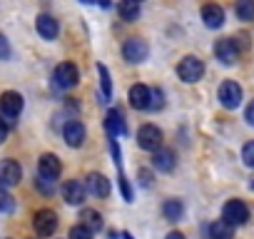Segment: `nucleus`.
Instances as JSON below:
<instances>
[{
	"label": "nucleus",
	"instance_id": "f257e3e1",
	"mask_svg": "<svg viewBox=\"0 0 254 239\" xmlns=\"http://www.w3.org/2000/svg\"><path fill=\"white\" fill-rule=\"evenodd\" d=\"M177 75L182 82L192 85V82H199L202 75H204V62L197 58V55H185L177 65Z\"/></svg>",
	"mask_w": 254,
	"mask_h": 239
},
{
	"label": "nucleus",
	"instance_id": "f03ea898",
	"mask_svg": "<svg viewBox=\"0 0 254 239\" xmlns=\"http://www.w3.org/2000/svg\"><path fill=\"white\" fill-rule=\"evenodd\" d=\"M23 112V95L15 92V90H8L0 95V117L5 122H15Z\"/></svg>",
	"mask_w": 254,
	"mask_h": 239
},
{
	"label": "nucleus",
	"instance_id": "7ed1b4c3",
	"mask_svg": "<svg viewBox=\"0 0 254 239\" xmlns=\"http://www.w3.org/2000/svg\"><path fill=\"white\" fill-rule=\"evenodd\" d=\"M80 82V70L75 67V62H60L53 72V85L58 90H72Z\"/></svg>",
	"mask_w": 254,
	"mask_h": 239
},
{
	"label": "nucleus",
	"instance_id": "20e7f679",
	"mask_svg": "<svg viewBox=\"0 0 254 239\" xmlns=\"http://www.w3.org/2000/svg\"><path fill=\"white\" fill-rule=\"evenodd\" d=\"M147 55H150V48H147V43H145L142 38H130V40H125V45H122V58H125L127 62L140 65V62L147 60Z\"/></svg>",
	"mask_w": 254,
	"mask_h": 239
},
{
	"label": "nucleus",
	"instance_id": "39448f33",
	"mask_svg": "<svg viewBox=\"0 0 254 239\" xmlns=\"http://www.w3.org/2000/svg\"><path fill=\"white\" fill-rule=\"evenodd\" d=\"M217 97H219L222 107H227V110L239 107V102H242V87H239V82H234V80H224V82L219 85Z\"/></svg>",
	"mask_w": 254,
	"mask_h": 239
},
{
	"label": "nucleus",
	"instance_id": "423d86ee",
	"mask_svg": "<svg viewBox=\"0 0 254 239\" xmlns=\"http://www.w3.org/2000/svg\"><path fill=\"white\" fill-rule=\"evenodd\" d=\"M137 145L147 152H155L162 147V130L155 127V125H142L137 130Z\"/></svg>",
	"mask_w": 254,
	"mask_h": 239
},
{
	"label": "nucleus",
	"instance_id": "0eeeda50",
	"mask_svg": "<svg viewBox=\"0 0 254 239\" xmlns=\"http://www.w3.org/2000/svg\"><path fill=\"white\" fill-rule=\"evenodd\" d=\"M222 219H227L232 227H239L249 219V207L242 199H229L222 209Z\"/></svg>",
	"mask_w": 254,
	"mask_h": 239
},
{
	"label": "nucleus",
	"instance_id": "6e6552de",
	"mask_svg": "<svg viewBox=\"0 0 254 239\" xmlns=\"http://www.w3.org/2000/svg\"><path fill=\"white\" fill-rule=\"evenodd\" d=\"M33 227L40 237H50L58 229V214L53 209H38L35 217H33Z\"/></svg>",
	"mask_w": 254,
	"mask_h": 239
},
{
	"label": "nucleus",
	"instance_id": "1a4fd4ad",
	"mask_svg": "<svg viewBox=\"0 0 254 239\" xmlns=\"http://www.w3.org/2000/svg\"><path fill=\"white\" fill-rule=\"evenodd\" d=\"M214 55H217V60H219L222 65H234V62L239 60V48H237L234 38H222V40H217Z\"/></svg>",
	"mask_w": 254,
	"mask_h": 239
},
{
	"label": "nucleus",
	"instance_id": "9d476101",
	"mask_svg": "<svg viewBox=\"0 0 254 239\" xmlns=\"http://www.w3.org/2000/svg\"><path fill=\"white\" fill-rule=\"evenodd\" d=\"M60 172H63V165H60V157L58 155H43L40 160H38V175L43 177V179H48V182H55L58 177H60Z\"/></svg>",
	"mask_w": 254,
	"mask_h": 239
},
{
	"label": "nucleus",
	"instance_id": "9b49d317",
	"mask_svg": "<svg viewBox=\"0 0 254 239\" xmlns=\"http://www.w3.org/2000/svg\"><path fill=\"white\" fill-rule=\"evenodd\" d=\"M63 137H65L67 147H82L85 137H87L85 125L80 122V120H70V122H65V127H63Z\"/></svg>",
	"mask_w": 254,
	"mask_h": 239
},
{
	"label": "nucleus",
	"instance_id": "f8f14e48",
	"mask_svg": "<svg viewBox=\"0 0 254 239\" xmlns=\"http://www.w3.org/2000/svg\"><path fill=\"white\" fill-rule=\"evenodd\" d=\"M85 187H87V192H90L92 197H97V199H105V197H110V189H112L110 179H107L105 175H100V172H90V175H87V182H85Z\"/></svg>",
	"mask_w": 254,
	"mask_h": 239
},
{
	"label": "nucleus",
	"instance_id": "ddd939ff",
	"mask_svg": "<svg viewBox=\"0 0 254 239\" xmlns=\"http://www.w3.org/2000/svg\"><path fill=\"white\" fill-rule=\"evenodd\" d=\"M23 179V167L15 160H3L0 162V182L5 187H15Z\"/></svg>",
	"mask_w": 254,
	"mask_h": 239
},
{
	"label": "nucleus",
	"instance_id": "4468645a",
	"mask_svg": "<svg viewBox=\"0 0 254 239\" xmlns=\"http://www.w3.org/2000/svg\"><path fill=\"white\" fill-rule=\"evenodd\" d=\"M87 197V187L80 182V179H70L63 184V199L67 204H82Z\"/></svg>",
	"mask_w": 254,
	"mask_h": 239
},
{
	"label": "nucleus",
	"instance_id": "2eb2a0df",
	"mask_svg": "<svg viewBox=\"0 0 254 239\" xmlns=\"http://www.w3.org/2000/svg\"><path fill=\"white\" fill-rule=\"evenodd\" d=\"M105 130H107L110 140H115V137H120V135L127 132V127H125V117H122L120 110H110V112H107V117H105Z\"/></svg>",
	"mask_w": 254,
	"mask_h": 239
},
{
	"label": "nucleus",
	"instance_id": "dca6fc26",
	"mask_svg": "<svg viewBox=\"0 0 254 239\" xmlns=\"http://www.w3.org/2000/svg\"><path fill=\"white\" fill-rule=\"evenodd\" d=\"M202 20H204V25L212 28V30L222 28V25H224V8L217 5V3L204 5V8H202Z\"/></svg>",
	"mask_w": 254,
	"mask_h": 239
},
{
	"label": "nucleus",
	"instance_id": "f3484780",
	"mask_svg": "<svg viewBox=\"0 0 254 239\" xmlns=\"http://www.w3.org/2000/svg\"><path fill=\"white\" fill-rule=\"evenodd\" d=\"M150 87L147 85H142V82H137V85H132L130 87V105L135 107V110H150Z\"/></svg>",
	"mask_w": 254,
	"mask_h": 239
},
{
	"label": "nucleus",
	"instance_id": "a211bd4d",
	"mask_svg": "<svg viewBox=\"0 0 254 239\" xmlns=\"http://www.w3.org/2000/svg\"><path fill=\"white\" fill-rule=\"evenodd\" d=\"M35 28H38V35L43 38V40H55L58 38V20L53 18V15H38V20H35Z\"/></svg>",
	"mask_w": 254,
	"mask_h": 239
},
{
	"label": "nucleus",
	"instance_id": "6ab92c4d",
	"mask_svg": "<svg viewBox=\"0 0 254 239\" xmlns=\"http://www.w3.org/2000/svg\"><path fill=\"white\" fill-rule=\"evenodd\" d=\"M152 155H155V157H152V162H155V170H160V172H172V170H175V162H177V157H175V150L160 147V150H155Z\"/></svg>",
	"mask_w": 254,
	"mask_h": 239
},
{
	"label": "nucleus",
	"instance_id": "aec40b11",
	"mask_svg": "<svg viewBox=\"0 0 254 239\" xmlns=\"http://www.w3.org/2000/svg\"><path fill=\"white\" fill-rule=\"evenodd\" d=\"M117 15L125 23H135L140 18V3L137 0H120L117 3Z\"/></svg>",
	"mask_w": 254,
	"mask_h": 239
},
{
	"label": "nucleus",
	"instance_id": "412c9836",
	"mask_svg": "<svg viewBox=\"0 0 254 239\" xmlns=\"http://www.w3.org/2000/svg\"><path fill=\"white\" fill-rule=\"evenodd\" d=\"M209 239H234V227L227 219H214L209 224Z\"/></svg>",
	"mask_w": 254,
	"mask_h": 239
},
{
	"label": "nucleus",
	"instance_id": "4be33fe9",
	"mask_svg": "<svg viewBox=\"0 0 254 239\" xmlns=\"http://www.w3.org/2000/svg\"><path fill=\"white\" fill-rule=\"evenodd\" d=\"M182 214H185V204L180 199H167L162 204V217L167 222H177V219H182Z\"/></svg>",
	"mask_w": 254,
	"mask_h": 239
},
{
	"label": "nucleus",
	"instance_id": "5701e85b",
	"mask_svg": "<svg viewBox=\"0 0 254 239\" xmlns=\"http://www.w3.org/2000/svg\"><path fill=\"white\" fill-rule=\"evenodd\" d=\"M234 15L244 23L254 20V0H237L234 3Z\"/></svg>",
	"mask_w": 254,
	"mask_h": 239
},
{
	"label": "nucleus",
	"instance_id": "b1692460",
	"mask_svg": "<svg viewBox=\"0 0 254 239\" xmlns=\"http://www.w3.org/2000/svg\"><path fill=\"white\" fill-rule=\"evenodd\" d=\"M80 219H82V224H85L90 232H100V229H102V214L95 212V209H82Z\"/></svg>",
	"mask_w": 254,
	"mask_h": 239
},
{
	"label": "nucleus",
	"instance_id": "393cba45",
	"mask_svg": "<svg viewBox=\"0 0 254 239\" xmlns=\"http://www.w3.org/2000/svg\"><path fill=\"white\" fill-rule=\"evenodd\" d=\"M97 72H100V85H102V97L110 100L112 97V82H110V72L105 65H97Z\"/></svg>",
	"mask_w": 254,
	"mask_h": 239
},
{
	"label": "nucleus",
	"instance_id": "a878e982",
	"mask_svg": "<svg viewBox=\"0 0 254 239\" xmlns=\"http://www.w3.org/2000/svg\"><path fill=\"white\" fill-rule=\"evenodd\" d=\"M165 107V92L160 87H155L150 92V110H162Z\"/></svg>",
	"mask_w": 254,
	"mask_h": 239
},
{
	"label": "nucleus",
	"instance_id": "bb28decb",
	"mask_svg": "<svg viewBox=\"0 0 254 239\" xmlns=\"http://www.w3.org/2000/svg\"><path fill=\"white\" fill-rule=\"evenodd\" d=\"M70 239H92V232L85 227V224H75L70 229Z\"/></svg>",
	"mask_w": 254,
	"mask_h": 239
},
{
	"label": "nucleus",
	"instance_id": "cd10ccee",
	"mask_svg": "<svg viewBox=\"0 0 254 239\" xmlns=\"http://www.w3.org/2000/svg\"><path fill=\"white\" fill-rule=\"evenodd\" d=\"M242 162L254 170V142H247V145L242 147Z\"/></svg>",
	"mask_w": 254,
	"mask_h": 239
},
{
	"label": "nucleus",
	"instance_id": "c85d7f7f",
	"mask_svg": "<svg viewBox=\"0 0 254 239\" xmlns=\"http://www.w3.org/2000/svg\"><path fill=\"white\" fill-rule=\"evenodd\" d=\"M120 189H122V197L127 199V202H132V189H130V184H127V179L120 175Z\"/></svg>",
	"mask_w": 254,
	"mask_h": 239
},
{
	"label": "nucleus",
	"instance_id": "c756f323",
	"mask_svg": "<svg viewBox=\"0 0 254 239\" xmlns=\"http://www.w3.org/2000/svg\"><path fill=\"white\" fill-rule=\"evenodd\" d=\"M10 58V45L5 40V35H0V60H8Z\"/></svg>",
	"mask_w": 254,
	"mask_h": 239
},
{
	"label": "nucleus",
	"instance_id": "7c9ffc66",
	"mask_svg": "<svg viewBox=\"0 0 254 239\" xmlns=\"http://www.w3.org/2000/svg\"><path fill=\"white\" fill-rule=\"evenodd\" d=\"M234 43H237L239 50H247V48H249V35H247V33H239V35L234 38Z\"/></svg>",
	"mask_w": 254,
	"mask_h": 239
},
{
	"label": "nucleus",
	"instance_id": "2f4dec72",
	"mask_svg": "<svg viewBox=\"0 0 254 239\" xmlns=\"http://www.w3.org/2000/svg\"><path fill=\"white\" fill-rule=\"evenodd\" d=\"M140 184L142 187H150L152 184V172L150 170H140Z\"/></svg>",
	"mask_w": 254,
	"mask_h": 239
},
{
	"label": "nucleus",
	"instance_id": "473e14b6",
	"mask_svg": "<svg viewBox=\"0 0 254 239\" xmlns=\"http://www.w3.org/2000/svg\"><path fill=\"white\" fill-rule=\"evenodd\" d=\"M8 132H10V127H8V122L3 117H0V145H3L5 140H8Z\"/></svg>",
	"mask_w": 254,
	"mask_h": 239
},
{
	"label": "nucleus",
	"instance_id": "72a5a7b5",
	"mask_svg": "<svg viewBox=\"0 0 254 239\" xmlns=\"http://www.w3.org/2000/svg\"><path fill=\"white\" fill-rule=\"evenodd\" d=\"M244 120H247V122L254 127V100L247 105V110H244Z\"/></svg>",
	"mask_w": 254,
	"mask_h": 239
},
{
	"label": "nucleus",
	"instance_id": "f704fd0d",
	"mask_svg": "<svg viewBox=\"0 0 254 239\" xmlns=\"http://www.w3.org/2000/svg\"><path fill=\"white\" fill-rule=\"evenodd\" d=\"M0 209H5V212H10V209H13V202H10V197H8V194L0 197Z\"/></svg>",
	"mask_w": 254,
	"mask_h": 239
},
{
	"label": "nucleus",
	"instance_id": "c9c22d12",
	"mask_svg": "<svg viewBox=\"0 0 254 239\" xmlns=\"http://www.w3.org/2000/svg\"><path fill=\"white\" fill-rule=\"evenodd\" d=\"M167 239H185V234H182V232H170Z\"/></svg>",
	"mask_w": 254,
	"mask_h": 239
},
{
	"label": "nucleus",
	"instance_id": "e433bc0d",
	"mask_svg": "<svg viewBox=\"0 0 254 239\" xmlns=\"http://www.w3.org/2000/svg\"><path fill=\"white\" fill-rule=\"evenodd\" d=\"M82 3H92V0H82Z\"/></svg>",
	"mask_w": 254,
	"mask_h": 239
},
{
	"label": "nucleus",
	"instance_id": "4c0bfd02",
	"mask_svg": "<svg viewBox=\"0 0 254 239\" xmlns=\"http://www.w3.org/2000/svg\"><path fill=\"white\" fill-rule=\"evenodd\" d=\"M137 3H142V0H137Z\"/></svg>",
	"mask_w": 254,
	"mask_h": 239
}]
</instances>
